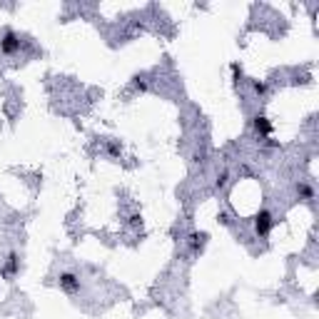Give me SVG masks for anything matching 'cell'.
Instances as JSON below:
<instances>
[{
  "instance_id": "3",
  "label": "cell",
  "mask_w": 319,
  "mask_h": 319,
  "mask_svg": "<svg viewBox=\"0 0 319 319\" xmlns=\"http://www.w3.org/2000/svg\"><path fill=\"white\" fill-rule=\"evenodd\" d=\"M18 48H20V40H18L13 32H8L5 40H3V50H5V53H13V50H18Z\"/></svg>"
},
{
  "instance_id": "1",
  "label": "cell",
  "mask_w": 319,
  "mask_h": 319,
  "mask_svg": "<svg viewBox=\"0 0 319 319\" xmlns=\"http://www.w3.org/2000/svg\"><path fill=\"white\" fill-rule=\"evenodd\" d=\"M60 287H62L65 292L80 290V279H78V274H73V272H62V274H60Z\"/></svg>"
},
{
  "instance_id": "2",
  "label": "cell",
  "mask_w": 319,
  "mask_h": 319,
  "mask_svg": "<svg viewBox=\"0 0 319 319\" xmlns=\"http://www.w3.org/2000/svg\"><path fill=\"white\" fill-rule=\"evenodd\" d=\"M269 227H272V215L262 209L260 215H257V222H255V230H257V234H267V232H269Z\"/></svg>"
}]
</instances>
